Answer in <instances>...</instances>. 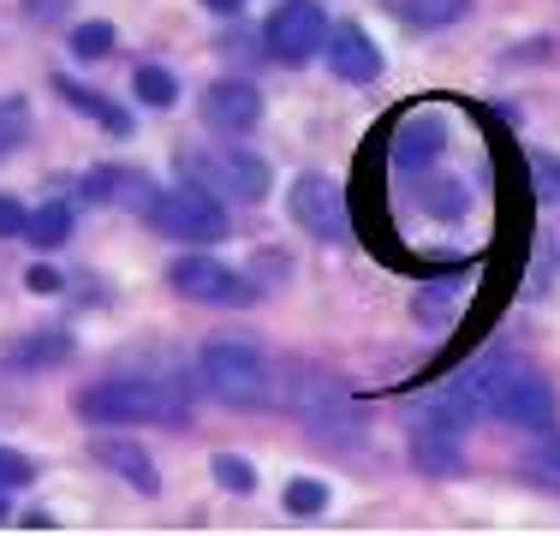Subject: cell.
I'll list each match as a JSON object with an SVG mask.
<instances>
[{
  "instance_id": "obj_3",
  "label": "cell",
  "mask_w": 560,
  "mask_h": 536,
  "mask_svg": "<svg viewBox=\"0 0 560 536\" xmlns=\"http://www.w3.org/2000/svg\"><path fill=\"white\" fill-rule=\"evenodd\" d=\"M179 179L221 203H262L275 173L262 155L238 150V143H197V150H179Z\"/></svg>"
},
{
  "instance_id": "obj_21",
  "label": "cell",
  "mask_w": 560,
  "mask_h": 536,
  "mask_svg": "<svg viewBox=\"0 0 560 536\" xmlns=\"http://www.w3.org/2000/svg\"><path fill=\"white\" fill-rule=\"evenodd\" d=\"M209 471H215V482L226 494H250V489H257V471H250V459H238V453H215Z\"/></svg>"
},
{
  "instance_id": "obj_25",
  "label": "cell",
  "mask_w": 560,
  "mask_h": 536,
  "mask_svg": "<svg viewBox=\"0 0 560 536\" xmlns=\"http://www.w3.org/2000/svg\"><path fill=\"white\" fill-rule=\"evenodd\" d=\"M447 304H453V280H435V287L418 292V316L423 322H447Z\"/></svg>"
},
{
  "instance_id": "obj_23",
  "label": "cell",
  "mask_w": 560,
  "mask_h": 536,
  "mask_svg": "<svg viewBox=\"0 0 560 536\" xmlns=\"http://www.w3.org/2000/svg\"><path fill=\"white\" fill-rule=\"evenodd\" d=\"M114 48V24H78V31H72V54H78V60H102V54H108Z\"/></svg>"
},
{
  "instance_id": "obj_17",
  "label": "cell",
  "mask_w": 560,
  "mask_h": 536,
  "mask_svg": "<svg viewBox=\"0 0 560 536\" xmlns=\"http://www.w3.org/2000/svg\"><path fill=\"white\" fill-rule=\"evenodd\" d=\"M399 12H406V24H418V31H442V24H459L465 12H471V0H399Z\"/></svg>"
},
{
  "instance_id": "obj_20",
  "label": "cell",
  "mask_w": 560,
  "mask_h": 536,
  "mask_svg": "<svg viewBox=\"0 0 560 536\" xmlns=\"http://www.w3.org/2000/svg\"><path fill=\"white\" fill-rule=\"evenodd\" d=\"M525 477L537 482V489H555L560 494V435H549L542 447L525 453Z\"/></svg>"
},
{
  "instance_id": "obj_7",
  "label": "cell",
  "mask_w": 560,
  "mask_h": 536,
  "mask_svg": "<svg viewBox=\"0 0 560 536\" xmlns=\"http://www.w3.org/2000/svg\"><path fill=\"white\" fill-rule=\"evenodd\" d=\"M287 214L304 226L311 238H328V245H340L346 233H352V214H346V191L335 179H323V173H299L287 191Z\"/></svg>"
},
{
  "instance_id": "obj_26",
  "label": "cell",
  "mask_w": 560,
  "mask_h": 536,
  "mask_svg": "<svg viewBox=\"0 0 560 536\" xmlns=\"http://www.w3.org/2000/svg\"><path fill=\"white\" fill-rule=\"evenodd\" d=\"M36 477V465L24 459V453H12V447H0V489H24V482Z\"/></svg>"
},
{
  "instance_id": "obj_22",
  "label": "cell",
  "mask_w": 560,
  "mask_h": 536,
  "mask_svg": "<svg viewBox=\"0 0 560 536\" xmlns=\"http://www.w3.org/2000/svg\"><path fill=\"white\" fill-rule=\"evenodd\" d=\"M323 506H328V482H316V477H299V482H287V513L311 518V513H323Z\"/></svg>"
},
{
  "instance_id": "obj_32",
  "label": "cell",
  "mask_w": 560,
  "mask_h": 536,
  "mask_svg": "<svg viewBox=\"0 0 560 536\" xmlns=\"http://www.w3.org/2000/svg\"><path fill=\"white\" fill-rule=\"evenodd\" d=\"M203 7H209V12H238L245 0H203Z\"/></svg>"
},
{
  "instance_id": "obj_10",
  "label": "cell",
  "mask_w": 560,
  "mask_h": 536,
  "mask_svg": "<svg viewBox=\"0 0 560 536\" xmlns=\"http://www.w3.org/2000/svg\"><path fill=\"white\" fill-rule=\"evenodd\" d=\"M257 119H262L257 84H245V78H221V84L203 90V126L209 131H221V138H245Z\"/></svg>"
},
{
  "instance_id": "obj_8",
  "label": "cell",
  "mask_w": 560,
  "mask_h": 536,
  "mask_svg": "<svg viewBox=\"0 0 560 536\" xmlns=\"http://www.w3.org/2000/svg\"><path fill=\"white\" fill-rule=\"evenodd\" d=\"M328 43V19L316 0H280V7L269 12V60L280 66H304L316 60Z\"/></svg>"
},
{
  "instance_id": "obj_11",
  "label": "cell",
  "mask_w": 560,
  "mask_h": 536,
  "mask_svg": "<svg viewBox=\"0 0 560 536\" xmlns=\"http://www.w3.org/2000/svg\"><path fill=\"white\" fill-rule=\"evenodd\" d=\"M328 72L346 78V84H376L382 72H388V60H382V48L370 43V31L364 24H340V31H328Z\"/></svg>"
},
{
  "instance_id": "obj_5",
  "label": "cell",
  "mask_w": 560,
  "mask_h": 536,
  "mask_svg": "<svg viewBox=\"0 0 560 536\" xmlns=\"http://www.w3.org/2000/svg\"><path fill=\"white\" fill-rule=\"evenodd\" d=\"M155 221V233L179 238V245H215L226 238V203L197 185H173V191H155V203L143 209Z\"/></svg>"
},
{
  "instance_id": "obj_12",
  "label": "cell",
  "mask_w": 560,
  "mask_h": 536,
  "mask_svg": "<svg viewBox=\"0 0 560 536\" xmlns=\"http://www.w3.org/2000/svg\"><path fill=\"white\" fill-rule=\"evenodd\" d=\"M447 150V119L430 114V107H411L394 126V167H430Z\"/></svg>"
},
{
  "instance_id": "obj_16",
  "label": "cell",
  "mask_w": 560,
  "mask_h": 536,
  "mask_svg": "<svg viewBox=\"0 0 560 536\" xmlns=\"http://www.w3.org/2000/svg\"><path fill=\"white\" fill-rule=\"evenodd\" d=\"M24 238H31L36 250H60L66 238H72V209H66V203H43L36 214H24Z\"/></svg>"
},
{
  "instance_id": "obj_13",
  "label": "cell",
  "mask_w": 560,
  "mask_h": 536,
  "mask_svg": "<svg viewBox=\"0 0 560 536\" xmlns=\"http://www.w3.org/2000/svg\"><path fill=\"white\" fill-rule=\"evenodd\" d=\"M84 197L90 203H126V209H150L155 203L150 179H143V173H126V167H96L84 179Z\"/></svg>"
},
{
  "instance_id": "obj_33",
  "label": "cell",
  "mask_w": 560,
  "mask_h": 536,
  "mask_svg": "<svg viewBox=\"0 0 560 536\" xmlns=\"http://www.w3.org/2000/svg\"><path fill=\"white\" fill-rule=\"evenodd\" d=\"M0 494H7V489H0ZM0 518H7V501H0Z\"/></svg>"
},
{
  "instance_id": "obj_18",
  "label": "cell",
  "mask_w": 560,
  "mask_h": 536,
  "mask_svg": "<svg viewBox=\"0 0 560 536\" xmlns=\"http://www.w3.org/2000/svg\"><path fill=\"white\" fill-rule=\"evenodd\" d=\"M131 90H138L143 107H173L179 102V78H173L167 66H138V72H131Z\"/></svg>"
},
{
  "instance_id": "obj_28",
  "label": "cell",
  "mask_w": 560,
  "mask_h": 536,
  "mask_svg": "<svg viewBox=\"0 0 560 536\" xmlns=\"http://www.w3.org/2000/svg\"><path fill=\"white\" fill-rule=\"evenodd\" d=\"M530 167H537V179H542L537 191H542V197H560V161H555V155H537Z\"/></svg>"
},
{
  "instance_id": "obj_1",
  "label": "cell",
  "mask_w": 560,
  "mask_h": 536,
  "mask_svg": "<svg viewBox=\"0 0 560 536\" xmlns=\"http://www.w3.org/2000/svg\"><path fill=\"white\" fill-rule=\"evenodd\" d=\"M447 406H453V411H465V418H501V423H518V429H530V435H549L555 418H560L555 387L542 382V375L530 370L518 352H506V346L483 352L471 370L459 375V382L447 387Z\"/></svg>"
},
{
  "instance_id": "obj_27",
  "label": "cell",
  "mask_w": 560,
  "mask_h": 536,
  "mask_svg": "<svg viewBox=\"0 0 560 536\" xmlns=\"http://www.w3.org/2000/svg\"><path fill=\"white\" fill-rule=\"evenodd\" d=\"M24 203H12V197H0V238H24Z\"/></svg>"
},
{
  "instance_id": "obj_29",
  "label": "cell",
  "mask_w": 560,
  "mask_h": 536,
  "mask_svg": "<svg viewBox=\"0 0 560 536\" xmlns=\"http://www.w3.org/2000/svg\"><path fill=\"white\" fill-rule=\"evenodd\" d=\"M24 287H31V292H60V275L36 263V268H24Z\"/></svg>"
},
{
  "instance_id": "obj_15",
  "label": "cell",
  "mask_w": 560,
  "mask_h": 536,
  "mask_svg": "<svg viewBox=\"0 0 560 536\" xmlns=\"http://www.w3.org/2000/svg\"><path fill=\"white\" fill-rule=\"evenodd\" d=\"M418 203H423V214H435V221H459V214L471 209V185L453 179V173H430V179L418 185Z\"/></svg>"
},
{
  "instance_id": "obj_19",
  "label": "cell",
  "mask_w": 560,
  "mask_h": 536,
  "mask_svg": "<svg viewBox=\"0 0 560 536\" xmlns=\"http://www.w3.org/2000/svg\"><path fill=\"white\" fill-rule=\"evenodd\" d=\"M55 90H60V96H66V102H72V107H78V114H90V119H102V126H108V131H114V138H119V131H126V114H119V107H108V102H102V96H90V90H78V84H72V78H60V84H55Z\"/></svg>"
},
{
  "instance_id": "obj_14",
  "label": "cell",
  "mask_w": 560,
  "mask_h": 536,
  "mask_svg": "<svg viewBox=\"0 0 560 536\" xmlns=\"http://www.w3.org/2000/svg\"><path fill=\"white\" fill-rule=\"evenodd\" d=\"M96 459L108 465L114 477H126L138 494H162V477H155L150 453H143V447H131V441H114V435H108V441H96Z\"/></svg>"
},
{
  "instance_id": "obj_4",
  "label": "cell",
  "mask_w": 560,
  "mask_h": 536,
  "mask_svg": "<svg viewBox=\"0 0 560 536\" xmlns=\"http://www.w3.org/2000/svg\"><path fill=\"white\" fill-rule=\"evenodd\" d=\"M203 387L221 406H262L269 399V364L250 340H209L203 346Z\"/></svg>"
},
{
  "instance_id": "obj_6",
  "label": "cell",
  "mask_w": 560,
  "mask_h": 536,
  "mask_svg": "<svg viewBox=\"0 0 560 536\" xmlns=\"http://www.w3.org/2000/svg\"><path fill=\"white\" fill-rule=\"evenodd\" d=\"M411 465L423 477H465V411L447 399L411 418Z\"/></svg>"
},
{
  "instance_id": "obj_31",
  "label": "cell",
  "mask_w": 560,
  "mask_h": 536,
  "mask_svg": "<svg viewBox=\"0 0 560 536\" xmlns=\"http://www.w3.org/2000/svg\"><path fill=\"white\" fill-rule=\"evenodd\" d=\"M19 525H24V531H55V518H48V513H24Z\"/></svg>"
},
{
  "instance_id": "obj_24",
  "label": "cell",
  "mask_w": 560,
  "mask_h": 536,
  "mask_svg": "<svg viewBox=\"0 0 560 536\" xmlns=\"http://www.w3.org/2000/svg\"><path fill=\"white\" fill-rule=\"evenodd\" d=\"M66 352H72V340H66V334H48V340H24L19 352H12V364H60Z\"/></svg>"
},
{
  "instance_id": "obj_2",
  "label": "cell",
  "mask_w": 560,
  "mask_h": 536,
  "mask_svg": "<svg viewBox=\"0 0 560 536\" xmlns=\"http://www.w3.org/2000/svg\"><path fill=\"white\" fill-rule=\"evenodd\" d=\"M84 423H179L191 394L173 382H155V375H114V382H96L72 399Z\"/></svg>"
},
{
  "instance_id": "obj_9",
  "label": "cell",
  "mask_w": 560,
  "mask_h": 536,
  "mask_svg": "<svg viewBox=\"0 0 560 536\" xmlns=\"http://www.w3.org/2000/svg\"><path fill=\"white\" fill-rule=\"evenodd\" d=\"M167 287L191 304H250L257 299V287H245V275H233L215 257H179L167 268Z\"/></svg>"
},
{
  "instance_id": "obj_30",
  "label": "cell",
  "mask_w": 560,
  "mask_h": 536,
  "mask_svg": "<svg viewBox=\"0 0 560 536\" xmlns=\"http://www.w3.org/2000/svg\"><path fill=\"white\" fill-rule=\"evenodd\" d=\"M24 12H31V19H60L66 0H24Z\"/></svg>"
}]
</instances>
